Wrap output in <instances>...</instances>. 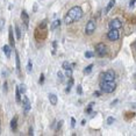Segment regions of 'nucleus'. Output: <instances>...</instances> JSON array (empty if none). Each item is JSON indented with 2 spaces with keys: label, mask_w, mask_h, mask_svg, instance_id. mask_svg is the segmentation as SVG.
I'll list each match as a JSON object with an SVG mask.
<instances>
[{
  "label": "nucleus",
  "mask_w": 136,
  "mask_h": 136,
  "mask_svg": "<svg viewBox=\"0 0 136 136\" xmlns=\"http://www.w3.org/2000/svg\"><path fill=\"white\" fill-rule=\"evenodd\" d=\"M83 9L82 7L79 6H75V7H72L71 9H69V12L66 13L64 18V22L66 25H71V23L76 22V21H78L83 18Z\"/></svg>",
  "instance_id": "obj_1"
},
{
  "label": "nucleus",
  "mask_w": 136,
  "mask_h": 136,
  "mask_svg": "<svg viewBox=\"0 0 136 136\" xmlns=\"http://www.w3.org/2000/svg\"><path fill=\"white\" fill-rule=\"evenodd\" d=\"M116 88V83L114 80H101L100 82V90L106 93H113Z\"/></svg>",
  "instance_id": "obj_2"
},
{
  "label": "nucleus",
  "mask_w": 136,
  "mask_h": 136,
  "mask_svg": "<svg viewBox=\"0 0 136 136\" xmlns=\"http://www.w3.org/2000/svg\"><path fill=\"white\" fill-rule=\"evenodd\" d=\"M97 29V23L94 20H90L87 21L86 26H85V34L86 35H92Z\"/></svg>",
  "instance_id": "obj_3"
},
{
  "label": "nucleus",
  "mask_w": 136,
  "mask_h": 136,
  "mask_svg": "<svg viewBox=\"0 0 136 136\" xmlns=\"http://www.w3.org/2000/svg\"><path fill=\"white\" fill-rule=\"evenodd\" d=\"M95 51L98 54V56L104 57L107 54V47L104 43H98V44L95 45Z\"/></svg>",
  "instance_id": "obj_4"
},
{
  "label": "nucleus",
  "mask_w": 136,
  "mask_h": 136,
  "mask_svg": "<svg viewBox=\"0 0 136 136\" xmlns=\"http://www.w3.org/2000/svg\"><path fill=\"white\" fill-rule=\"evenodd\" d=\"M107 38L109 41H117L120 38V33H119V29H110L108 33H107Z\"/></svg>",
  "instance_id": "obj_5"
},
{
  "label": "nucleus",
  "mask_w": 136,
  "mask_h": 136,
  "mask_svg": "<svg viewBox=\"0 0 136 136\" xmlns=\"http://www.w3.org/2000/svg\"><path fill=\"white\" fill-rule=\"evenodd\" d=\"M101 80H115V72L113 70H107L101 75Z\"/></svg>",
  "instance_id": "obj_6"
},
{
  "label": "nucleus",
  "mask_w": 136,
  "mask_h": 136,
  "mask_svg": "<svg viewBox=\"0 0 136 136\" xmlns=\"http://www.w3.org/2000/svg\"><path fill=\"white\" fill-rule=\"evenodd\" d=\"M108 27H109L110 29H120L121 27H122V22L119 19H113L109 21Z\"/></svg>",
  "instance_id": "obj_7"
},
{
  "label": "nucleus",
  "mask_w": 136,
  "mask_h": 136,
  "mask_svg": "<svg viewBox=\"0 0 136 136\" xmlns=\"http://www.w3.org/2000/svg\"><path fill=\"white\" fill-rule=\"evenodd\" d=\"M22 108H23L25 114H28V112H29L30 108H31V105H30L29 99L27 98V97H23V99H22Z\"/></svg>",
  "instance_id": "obj_8"
},
{
  "label": "nucleus",
  "mask_w": 136,
  "mask_h": 136,
  "mask_svg": "<svg viewBox=\"0 0 136 136\" xmlns=\"http://www.w3.org/2000/svg\"><path fill=\"white\" fill-rule=\"evenodd\" d=\"M21 20H22L25 28L27 29V28H28V26H29V15H28V13H27L25 9L21 12Z\"/></svg>",
  "instance_id": "obj_9"
},
{
  "label": "nucleus",
  "mask_w": 136,
  "mask_h": 136,
  "mask_svg": "<svg viewBox=\"0 0 136 136\" xmlns=\"http://www.w3.org/2000/svg\"><path fill=\"white\" fill-rule=\"evenodd\" d=\"M8 38H9V45L14 48L15 45V40H14V34H13V28H9V31H8Z\"/></svg>",
  "instance_id": "obj_10"
},
{
  "label": "nucleus",
  "mask_w": 136,
  "mask_h": 136,
  "mask_svg": "<svg viewBox=\"0 0 136 136\" xmlns=\"http://www.w3.org/2000/svg\"><path fill=\"white\" fill-rule=\"evenodd\" d=\"M15 63H16V71H18V73L20 75V72H21V63H20V57H19V54L15 53Z\"/></svg>",
  "instance_id": "obj_11"
},
{
  "label": "nucleus",
  "mask_w": 136,
  "mask_h": 136,
  "mask_svg": "<svg viewBox=\"0 0 136 136\" xmlns=\"http://www.w3.org/2000/svg\"><path fill=\"white\" fill-rule=\"evenodd\" d=\"M2 50H4V53H5V55H6V57H7V58H9V57H11V54H12L11 45L5 44L4 47H2Z\"/></svg>",
  "instance_id": "obj_12"
},
{
  "label": "nucleus",
  "mask_w": 136,
  "mask_h": 136,
  "mask_svg": "<svg viewBox=\"0 0 136 136\" xmlns=\"http://www.w3.org/2000/svg\"><path fill=\"white\" fill-rule=\"evenodd\" d=\"M115 2H116V0H109L108 5H107V6H106V8H105V14H107V13H108V12H109L110 9L114 7Z\"/></svg>",
  "instance_id": "obj_13"
},
{
  "label": "nucleus",
  "mask_w": 136,
  "mask_h": 136,
  "mask_svg": "<svg viewBox=\"0 0 136 136\" xmlns=\"http://www.w3.org/2000/svg\"><path fill=\"white\" fill-rule=\"evenodd\" d=\"M16 128H18V116H14L11 121V129L14 132L16 130Z\"/></svg>",
  "instance_id": "obj_14"
},
{
  "label": "nucleus",
  "mask_w": 136,
  "mask_h": 136,
  "mask_svg": "<svg viewBox=\"0 0 136 136\" xmlns=\"http://www.w3.org/2000/svg\"><path fill=\"white\" fill-rule=\"evenodd\" d=\"M49 100H50V104L51 105H57V95H55V94H49Z\"/></svg>",
  "instance_id": "obj_15"
},
{
  "label": "nucleus",
  "mask_w": 136,
  "mask_h": 136,
  "mask_svg": "<svg viewBox=\"0 0 136 136\" xmlns=\"http://www.w3.org/2000/svg\"><path fill=\"white\" fill-rule=\"evenodd\" d=\"M59 26H60V20H55V21L51 23V27H50V29H51V30H55L56 28H58Z\"/></svg>",
  "instance_id": "obj_16"
},
{
  "label": "nucleus",
  "mask_w": 136,
  "mask_h": 136,
  "mask_svg": "<svg viewBox=\"0 0 136 136\" xmlns=\"http://www.w3.org/2000/svg\"><path fill=\"white\" fill-rule=\"evenodd\" d=\"M15 98H16V101L18 102H21V92H20L19 90V86H16V88H15Z\"/></svg>",
  "instance_id": "obj_17"
},
{
  "label": "nucleus",
  "mask_w": 136,
  "mask_h": 136,
  "mask_svg": "<svg viewBox=\"0 0 136 136\" xmlns=\"http://www.w3.org/2000/svg\"><path fill=\"white\" fill-rule=\"evenodd\" d=\"M72 85H73V79H72V77H71V78H70V80H69L68 86H66V88H65V93H69V92H70Z\"/></svg>",
  "instance_id": "obj_18"
},
{
  "label": "nucleus",
  "mask_w": 136,
  "mask_h": 136,
  "mask_svg": "<svg viewBox=\"0 0 136 136\" xmlns=\"http://www.w3.org/2000/svg\"><path fill=\"white\" fill-rule=\"evenodd\" d=\"M31 70H33V62H31V59H29L27 63V72L31 73Z\"/></svg>",
  "instance_id": "obj_19"
},
{
  "label": "nucleus",
  "mask_w": 136,
  "mask_h": 136,
  "mask_svg": "<svg viewBox=\"0 0 136 136\" xmlns=\"http://www.w3.org/2000/svg\"><path fill=\"white\" fill-rule=\"evenodd\" d=\"M92 69H93V65L90 64L88 66H86V68L84 69V75H88V73H91V71H92Z\"/></svg>",
  "instance_id": "obj_20"
},
{
  "label": "nucleus",
  "mask_w": 136,
  "mask_h": 136,
  "mask_svg": "<svg viewBox=\"0 0 136 136\" xmlns=\"http://www.w3.org/2000/svg\"><path fill=\"white\" fill-rule=\"evenodd\" d=\"M15 35H16V38H18V40L21 38V30H20L19 26H15Z\"/></svg>",
  "instance_id": "obj_21"
},
{
  "label": "nucleus",
  "mask_w": 136,
  "mask_h": 136,
  "mask_svg": "<svg viewBox=\"0 0 136 136\" xmlns=\"http://www.w3.org/2000/svg\"><path fill=\"white\" fill-rule=\"evenodd\" d=\"M63 69H64V70H71L72 71V65L70 64V63H68V62H64V63H63Z\"/></svg>",
  "instance_id": "obj_22"
},
{
  "label": "nucleus",
  "mask_w": 136,
  "mask_h": 136,
  "mask_svg": "<svg viewBox=\"0 0 136 136\" xmlns=\"http://www.w3.org/2000/svg\"><path fill=\"white\" fill-rule=\"evenodd\" d=\"M26 85H25V84H21V85H19V90H20V92H21V93H22V94H25V93H26Z\"/></svg>",
  "instance_id": "obj_23"
},
{
  "label": "nucleus",
  "mask_w": 136,
  "mask_h": 136,
  "mask_svg": "<svg viewBox=\"0 0 136 136\" xmlns=\"http://www.w3.org/2000/svg\"><path fill=\"white\" fill-rule=\"evenodd\" d=\"M93 105H94V102H91L90 105H88V107L85 109V113H86V114L91 113V112H92V107H93Z\"/></svg>",
  "instance_id": "obj_24"
},
{
  "label": "nucleus",
  "mask_w": 136,
  "mask_h": 136,
  "mask_svg": "<svg viewBox=\"0 0 136 136\" xmlns=\"http://www.w3.org/2000/svg\"><path fill=\"white\" fill-rule=\"evenodd\" d=\"M85 57L86 58H92V57H94V54L92 53V51H86L85 53Z\"/></svg>",
  "instance_id": "obj_25"
},
{
  "label": "nucleus",
  "mask_w": 136,
  "mask_h": 136,
  "mask_svg": "<svg viewBox=\"0 0 136 136\" xmlns=\"http://www.w3.org/2000/svg\"><path fill=\"white\" fill-rule=\"evenodd\" d=\"M114 121H115V119L113 116H108L107 117V125H112V123H114Z\"/></svg>",
  "instance_id": "obj_26"
},
{
  "label": "nucleus",
  "mask_w": 136,
  "mask_h": 136,
  "mask_svg": "<svg viewBox=\"0 0 136 136\" xmlns=\"http://www.w3.org/2000/svg\"><path fill=\"white\" fill-rule=\"evenodd\" d=\"M4 26H5V20L4 19H0V31L4 30Z\"/></svg>",
  "instance_id": "obj_27"
},
{
  "label": "nucleus",
  "mask_w": 136,
  "mask_h": 136,
  "mask_svg": "<svg viewBox=\"0 0 136 136\" xmlns=\"http://www.w3.org/2000/svg\"><path fill=\"white\" fill-rule=\"evenodd\" d=\"M57 76H58V78H59L60 83H63V82H64V76H63V73H62V72H58Z\"/></svg>",
  "instance_id": "obj_28"
},
{
  "label": "nucleus",
  "mask_w": 136,
  "mask_h": 136,
  "mask_svg": "<svg viewBox=\"0 0 136 136\" xmlns=\"http://www.w3.org/2000/svg\"><path fill=\"white\" fill-rule=\"evenodd\" d=\"M77 93H78V94H83V88H82V85H78V86H77Z\"/></svg>",
  "instance_id": "obj_29"
},
{
  "label": "nucleus",
  "mask_w": 136,
  "mask_h": 136,
  "mask_svg": "<svg viewBox=\"0 0 136 136\" xmlns=\"http://www.w3.org/2000/svg\"><path fill=\"white\" fill-rule=\"evenodd\" d=\"M38 83L41 84V85L44 83V75H43V73H41V76H40V80H38Z\"/></svg>",
  "instance_id": "obj_30"
},
{
  "label": "nucleus",
  "mask_w": 136,
  "mask_h": 136,
  "mask_svg": "<svg viewBox=\"0 0 136 136\" xmlns=\"http://www.w3.org/2000/svg\"><path fill=\"white\" fill-rule=\"evenodd\" d=\"M75 126H76V120H75V117H71V127H72V128H75Z\"/></svg>",
  "instance_id": "obj_31"
},
{
  "label": "nucleus",
  "mask_w": 136,
  "mask_h": 136,
  "mask_svg": "<svg viewBox=\"0 0 136 136\" xmlns=\"http://www.w3.org/2000/svg\"><path fill=\"white\" fill-rule=\"evenodd\" d=\"M135 2H136V0H130V2H129V6H130V7H134Z\"/></svg>",
  "instance_id": "obj_32"
},
{
  "label": "nucleus",
  "mask_w": 136,
  "mask_h": 136,
  "mask_svg": "<svg viewBox=\"0 0 136 136\" xmlns=\"http://www.w3.org/2000/svg\"><path fill=\"white\" fill-rule=\"evenodd\" d=\"M28 134H29V135H33V134H34V130H33V127H30V128H29V132H28Z\"/></svg>",
  "instance_id": "obj_33"
},
{
  "label": "nucleus",
  "mask_w": 136,
  "mask_h": 136,
  "mask_svg": "<svg viewBox=\"0 0 136 136\" xmlns=\"http://www.w3.org/2000/svg\"><path fill=\"white\" fill-rule=\"evenodd\" d=\"M4 90H5V92H7V82L4 83Z\"/></svg>",
  "instance_id": "obj_34"
},
{
  "label": "nucleus",
  "mask_w": 136,
  "mask_h": 136,
  "mask_svg": "<svg viewBox=\"0 0 136 136\" xmlns=\"http://www.w3.org/2000/svg\"><path fill=\"white\" fill-rule=\"evenodd\" d=\"M100 95V92H94V97H99Z\"/></svg>",
  "instance_id": "obj_35"
},
{
  "label": "nucleus",
  "mask_w": 136,
  "mask_h": 136,
  "mask_svg": "<svg viewBox=\"0 0 136 136\" xmlns=\"http://www.w3.org/2000/svg\"><path fill=\"white\" fill-rule=\"evenodd\" d=\"M115 104H117V99H116V100H115V101H114V102H112V106H114V105H115Z\"/></svg>",
  "instance_id": "obj_36"
},
{
  "label": "nucleus",
  "mask_w": 136,
  "mask_h": 136,
  "mask_svg": "<svg viewBox=\"0 0 136 136\" xmlns=\"http://www.w3.org/2000/svg\"><path fill=\"white\" fill-rule=\"evenodd\" d=\"M135 48H136V44H135Z\"/></svg>",
  "instance_id": "obj_37"
},
{
  "label": "nucleus",
  "mask_w": 136,
  "mask_h": 136,
  "mask_svg": "<svg viewBox=\"0 0 136 136\" xmlns=\"http://www.w3.org/2000/svg\"><path fill=\"white\" fill-rule=\"evenodd\" d=\"M135 77H136V75H135Z\"/></svg>",
  "instance_id": "obj_38"
}]
</instances>
